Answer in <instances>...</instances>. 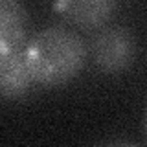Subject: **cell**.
Wrapping results in <instances>:
<instances>
[{"label": "cell", "instance_id": "obj_1", "mask_svg": "<svg viewBox=\"0 0 147 147\" xmlns=\"http://www.w3.org/2000/svg\"><path fill=\"white\" fill-rule=\"evenodd\" d=\"M31 79L46 86L76 77L85 64V40L66 26H48L37 31L24 46Z\"/></svg>", "mask_w": 147, "mask_h": 147}, {"label": "cell", "instance_id": "obj_6", "mask_svg": "<svg viewBox=\"0 0 147 147\" xmlns=\"http://www.w3.org/2000/svg\"><path fill=\"white\" fill-rule=\"evenodd\" d=\"M107 147H140L136 144H131V142H116V144H110Z\"/></svg>", "mask_w": 147, "mask_h": 147}, {"label": "cell", "instance_id": "obj_4", "mask_svg": "<svg viewBox=\"0 0 147 147\" xmlns=\"http://www.w3.org/2000/svg\"><path fill=\"white\" fill-rule=\"evenodd\" d=\"M116 4L110 0H66L57 2L55 9L66 15L72 22L83 28L103 26L112 15Z\"/></svg>", "mask_w": 147, "mask_h": 147}, {"label": "cell", "instance_id": "obj_5", "mask_svg": "<svg viewBox=\"0 0 147 147\" xmlns=\"http://www.w3.org/2000/svg\"><path fill=\"white\" fill-rule=\"evenodd\" d=\"M26 11L15 0H2L0 4V52L24 48Z\"/></svg>", "mask_w": 147, "mask_h": 147}, {"label": "cell", "instance_id": "obj_3", "mask_svg": "<svg viewBox=\"0 0 147 147\" xmlns=\"http://www.w3.org/2000/svg\"><path fill=\"white\" fill-rule=\"evenodd\" d=\"M31 74L28 68L24 48L0 52V92L4 98H18L30 88Z\"/></svg>", "mask_w": 147, "mask_h": 147}, {"label": "cell", "instance_id": "obj_2", "mask_svg": "<svg viewBox=\"0 0 147 147\" xmlns=\"http://www.w3.org/2000/svg\"><path fill=\"white\" fill-rule=\"evenodd\" d=\"M90 53L101 72H121L132 63L134 39L123 26H105L92 39Z\"/></svg>", "mask_w": 147, "mask_h": 147}]
</instances>
